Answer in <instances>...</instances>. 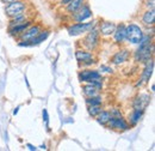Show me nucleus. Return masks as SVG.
<instances>
[{
    "label": "nucleus",
    "instance_id": "nucleus-27",
    "mask_svg": "<svg viewBox=\"0 0 155 151\" xmlns=\"http://www.w3.org/2000/svg\"><path fill=\"white\" fill-rule=\"evenodd\" d=\"M144 6L147 10H153L155 6V0H146L144 1Z\"/></svg>",
    "mask_w": 155,
    "mask_h": 151
},
{
    "label": "nucleus",
    "instance_id": "nucleus-28",
    "mask_svg": "<svg viewBox=\"0 0 155 151\" xmlns=\"http://www.w3.org/2000/svg\"><path fill=\"white\" fill-rule=\"evenodd\" d=\"M43 120L45 121V124H47V126H48V121H49V119H48V112H47V109H43Z\"/></svg>",
    "mask_w": 155,
    "mask_h": 151
},
{
    "label": "nucleus",
    "instance_id": "nucleus-31",
    "mask_svg": "<svg viewBox=\"0 0 155 151\" xmlns=\"http://www.w3.org/2000/svg\"><path fill=\"white\" fill-rule=\"evenodd\" d=\"M28 148H29V150H31V151H34V150H36L37 148H35L34 145H31V144H28Z\"/></svg>",
    "mask_w": 155,
    "mask_h": 151
},
{
    "label": "nucleus",
    "instance_id": "nucleus-15",
    "mask_svg": "<svg viewBox=\"0 0 155 151\" xmlns=\"http://www.w3.org/2000/svg\"><path fill=\"white\" fill-rule=\"evenodd\" d=\"M112 35H114V40L116 43H122L125 40V25L124 24L116 25V29Z\"/></svg>",
    "mask_w": 155,
    "mask_h": 151
},
{
    "label": "nucleus",
    "instance_id": "nucleus-35",
    "mask_svg": "<svg viewBox=\"0 0 155 151\" xmlns=\"http://www.w3.org/2000/svg\"><path fill=\"white\" fill-rule=\"evenodd\" d=\"M55 1H61V0H55Z\"/></svg>",
    "mask_w": 155,
    "mask_h": 151
},
{
    "label": "nucleus",
    "instance_id": "nucleus-16",
    "mask_svg": "<svg viewBox=\"0 0 155 151\" xmlns=\"http://www.w3.org/2000/svg\"><path fill=\"white\" fill-rule=\"evenodd\" d=\"M84 4H86V0H72L71 2H68L66 5V12L72 15V13L77 12Z\"/></svg>",
    "mask_w": 155,
    "mask_h": 151
},
{
    "label": "nucleus",
    "instance_id": "nucleus-17",
    "mask_svg": "<svg viewBox=\"0 0 155 151\" xmlns=\"http://www.w3.org/2000/svg\"><path fill=\"white\" fill-rule=\"evenodd\" d=\"M155 22V11L153 10H147L143 15H142V23L147 26H153Z\"/></svg>",
    "mask_w": 155,
    "mask_h": 151
},
{
    "label": "nucleus",
    "instance_id": "nucleus-34",
    "mask_svg": "<svg viewBox=\"0 0 155 151\" xmlns=\"http://www.w3.org/2000/svg\"><path fill=\"white\" fill-rule=\"evenodd\" d=\"M41 149H43V150H45V149H47V146H45V145H42V146H41Z\"/></svg>",
    "mask_w": 155,
    "mask_h": 151
},
{
    "label": "nucleus",
    "instance_id": "nucleus-4",
    "mask_svg": "<svg viewBox=\"0 0 155 151\" xmlns=\"http://www.w3.org/2000/svg\"><path fill=\"white\" fill-rule=\"evenodd\" d=\"M86 51H94L99 44V31L96 28H92L87 31V35L85 36L84 41H81Z\"/></svg>",
    "mask_w": 155,
    "mask_h": 151
},
{
    "label": "nucleus",
    "instance_id": "nucleus-18",
    "mask_svg": "<svg viewBox=\"0 0 155 151\" xmlns=\"http://www.w3.org/2000/svg\"><path fill=\"white\" fill-rule=\"evenodd\" d=\"M75 58H77V60L80 62V64H82V62H85V61H87V60L92 59L93 55H92V53H91L90 51L78 49L77 52H75Z\"/></svg>",
    "mask_w": 155,
    "mask_h": 151
},
{
    "label": "nucleus",
    "instance_id": "nucleus-24",
    "mask_svg": "<svg viewBox=\"0 0 155 151\" xmlns=\"http://www.w3.org/2000/svg\"><path fill=\"white\" fill-rule=\"evenodd\" d=\"M26 20H28V17H26L25 13H23L20 16H17V17H13V18H11V20H10V28L11 26H15V25H18V24H21V23H24Z\"/></svg>",
    "mask_w": 155,
    "mask_h": 151
},
{
    "label": "nucleus",
    "instance_id": "nucleus-6",
    "mask_svg": "<svg viewBox=\"0 0 155 151\" xmlns=\"http://www.w3.org/2000/svg\"><path fill=\"white\" fill-rule=\"evenodd\" d=\"M91 17H92V10L90 9V6L87 4H84L77 12L72 13V20H74L75 23L85 22Z\"/></svg>",
    "mask_w": 155,
    "mask_h": 151
},
{
    "label": "nucleus",
    "instance_id": "nucleus-11",
    "mask_svg": "<svg viewBox=\"0 0 155 151\" xmlns=\"http://www.w3.org/2000/svg\"><path fill=\"white\" fill-rule=\"evenodd\" d=\"M79 79L80 82L88 83L90 80H93V79H101V75L97 70H84L79 73Z\"/></svg>",
    "mask_w": 155,
    "mask_h": 151
},
{
    "label": "nucleus",
    "instance_id": "nucleus-19",
    "mask_svg": "<svg viewBox=\"0 0 155 151\" xmlns=\"http://www.w3.org/2000/svg\"><path fill=\"white\" fill-rule=\"evenodd\" d=\"M49 35H50V31H49V30H41V31L38 33V35L30 41L31 46H35V44H39V43H42L43 41H45L47 38L49 37Z\"/></svg>",
    "mask_w": 155,
    "mask_h": 151
},
{
    "label": "nucleus",
    "instance_id": "nucleus-3",
    "mask_svg": "<svg viewBox=\"0 0 155 151\" xmlns=\"http://www.w3.org/2000/svg\"><path fill=\"white\" fill-rule=\"evenodd\" d=\"M26 7H28V5L24 1L15 0V1L10 2V4H6V6H5V13H6L7 17L13 18V17H17V16H20V15L25 13Z\"/></svg>",
    "mask_w": 155,
    "mask_h": 151
},
{
    "label": "nucleus",
    "instance_id": "nucleus-29",
    "mask_svg": "<svg viewBox=\"0 0 155 151\" xmlns=\"http://www.w3.org/2000/svg\"><path fill=\"white\" fill-rule=\"evenodd\" d=\"M100 70H104L105 72H109V73H111L112 72V68H110V67H107V66H100Z\"/></svg>",
    "mask_w": 155,
    "mask_h": 151
},
{
    "label": "nucleus",
    "instance_id": "nucleus-14",
    "mask_svg": "<svg viewBox=\"0 0 155 151\" xmlns=\"http://www.w3.org/2000/svg\"><path fill=\"white\" fill-rule=\"evenodd\" d=\"M128 58H129V51L122 49V51H118L116 54L112 57L111 61H112V64H115V65H120V64L125 62V61L128 60Z\"/></svg>",
    "mask_w": 155,
    "mask_h": 151
},
{
    "label": "nucleus",
    "instance_id": "nucleus-33",
    "mask_svg": "<svg viewBox=\"0 0 155 151\" xmlns=\"http://www.w3.org/2000/svg\"><path fill=\"white\" fill-rule=\"evenodd\" d=\"M18 109H19V107H17V108H16V109L13 111V114H15V115H16V114L18 113Z\"/></svg>",
    "mask_w": 155,
    "mask_h": 151
},
{
    "label": "nucleus",
    "instance_id": "nucleus-13",
    "mask_svg": "<svg viewBox=\"0 0 155 151\" xmlns=\"http://www.w3.org/2000/svg\"><path fill=\"white\" fill-rule=\"evenodd\" d=\"M30 25H32V22H31V20H26V22H24V23H21V24L11 26V28L8 29V33H10V35H12V36H18L23 31H25Z\"/></svg>",
    "mask_w": 155,
    "mask_h": 151
},
{
    "label": "nucleus",
    "instance_id": "nucleus-12",
    "mask_svg": "<svg viewBox=\"0 0 155 151\" xmlns=\"http://www.w3.org/2000/svg\"><path fill=\"white\" fill-rule=\"evenodd\" d=\"M116 29V24L112 23V22H107V20H104L100 23V26H99V34H101L103 36H111L114 34Z\"/></svg>",
    "mask_w": 155,
    "mask_h": 151
},
{
    "label": "nucleus",
    "instance_id": "nucleus-2",
    "mask_svg": "<svg viewBox=\"0 0 155 151\" xmlns=\"http://www.w3.org/2000/svg\"><path fill=\"white\" fill-rule=\"evenodd\" d=\"M143 36V30L137 24H129L125 26V40L131 44H138Z\"/></svg>",
    "mask_w": 155,
    "mask_h": 151
},
{
    "label": "nucleus",
    "instance_id": "nucleus-32",
    "mask_svg": "<svg viewBox=\"0 0 155 151\" xmlns=\"http://www.w3.org/2000/svg\"><path fill=\"white\" fill-rule=\"evenodd\" d=\"M12 1H15V0H2L4 4H10V2H12Z\"/></svg>",
    "mask_w": 155,
    "mask_h": 151
},
{
    "label": "nucleus",
    "instance_id": "nucleus-22",
    "mask_svg": "<svg viewBox=\"0 0 155 151\" xmlns=\"http://www.w3.org/2000/svg\"><path fill=\"white\" fill-rule=\"evenodd\" d=\"M96 118H97V121L100 125L105 126L107 124V121L111 119V114H110V112H107V111H101Z\"/></svg>",
    "mask_w": 155,
    "mask_h": 151
},
{
    "label": "nucleus",
    "instance_id": "nucleus-7",
    "mask_svg": "<svg viewBox=\"0 0 155 151\" xmlns=\"http://www.w3.org/2000/svg\"><path fill=\"white\" fill-rule=\"evenodd\" d=\"M153 70H154V61H153V59H152V60H149L148 62H146V67H144V70H143V72H142V75H141L140 82L136 84V86H142V85L147 84V83L149 82L152 75H153Z\"/></svg>",
    "mask_w": 155,
    "mask_h": 151
},
{
    "label": "nucleus",
    "instance_id": "nucleus-26",
    "mask_svg": "<svg viewBox=\"0 0 155 151\" xmlns=\"http://www.w3.org/2000/svg\"><path fill=\"white\" fill-rule=\"evenodd\" d=\"M110 114H111L112 118H123V116H122L120 109H118V108H112L111 112H110Z\"/></svg>",
    "mask_w": 155,
    "mask_h": 151
},
{
    "label": "nucleus",
    "instance_id": "nucleus-10",
    "mask_svg": "<svg viewBox=\"0 0 155 151\" xmlns=\"http://www.w3.org/2000/svg\"><path fill=\"white\" fill-rule=\"evenodd\" d=\"M41 30H42V29H41L39 25H30L25 31H23V33L20 34L19 38L21 41H29V42H30L32 38H35L38 35V33Z\"/></svg>",
    "mask_w": 155,
    "mask_h": 151
},
{
    "label": "nucleus",
    "instance_id": "nucleus-20",
    "mask_svg": "<svg viewBox=\"0 0 155 151\" xmlns=\"http://www.w3.org/2000/svg\"><path fill=\"white\" fill-rule=\"evenodd\" d=\"M144 113V111H137V109H133L131 114L129 115V124L131 126L137 125V122L140 121V119L142 118V115Z\"/></svg>",
    "mask_w": 155,
    "mask_h": 151
},
{
    "label": "nucleus",
    "instance_id": "nucleus-25",
    "mask_svg": "<svg viewBox=\"0 0 155 151\" xmlns=\"http://www.w3.org/2000/svg\"><path fill=\"white\" fill-rule=\"evenodd\" d=\"M101 111H103L101 104H99V106H88V107H87V112H88V114H90L92 118H96Z\"/></svg>",
    "mask_w": 155,
    "mask_h": 151
},
{
    "label": "nucleus",
    "instance_id": "nucleus-8",
    "mask_svg": "<svg viewBox=\"0 0 155 151\" xmlns=\"http://www.w3.org/2000/svg\"><path fill=\"white\" fill-rule=\"evenodd\" d=\"M105 126H107L109 128H112V130H122V131H127L130 128L129 124L123 118H112V116Z\"/></svg>",
    "mask_w": 155,
    "mask_h": 151
},
{
    "label": "nucleus",
    "instance_id": "nucleus-9",
    "mask_svg": "<svg viewBox=\"0 0 155 151\" xmlns=\"http://www.w3.org/2000/svg\"><path fill=\"white\" fill-rule=\"evenodd\" d=\"M150 103V96L147 94L138 95L133 102V108L137 111H144Z\"/></svg>",
    "mask_w": 155,
    "mask_h": 151
},
{
    "label": "nucleus",
    "instance_id": "nucleus-23",
    "mask_svg": "<svg viewBox=\"0 0 155 151\" xmlns=\"http://www.w3.org/2000/svg\"><path fill=\"white\" fill-rule=\"evenodd\" d=\"M86 103L87 106H99L103 103V98L99 95L92 96V97H86Z\"/></svg>",
    "mask_w": 155,
    "mask_h": 151
},
{
    "label": "nucleus",
    "instance_id": "nucleus-5",
    "mask_svg": "<svg viewBox=\"0 0 155 151\" xmlns=\"http://www.w3.org/2000/svg\"><path fill=\"white\" fill-rule=\"evenodd\" d=\"M96 26V22L92 20V22H87V23H75V24H72L68 26V34L71 36H78L80 34H84V33H87L90 29L94 28Z\"/></svg>",
    "mask_w": 155,
    "mask_h": 151
},
{
    "label": "nucleus",
    "instance_id": "nucleus-21",
    "mask_svg": "<svg viewBox=\"0 0 155 151\" xmlns=\"http://www.w3.org/2000/svg\"><path fill=\"white\" fill-rule=\"evenodd\" d=\"M82 93H84V95H85L86 97H92V96L98 95L99 90H98L94 85H92V84L88 83V84H86V85L82 86Z\"/></svg>",
    "mask_w": 155,
    "mask_h": 151
},
{
    "label": "nucleus",
    "instance_id": "nucleus-1",
    "mask_svg": "<svg viewBox=\"0 0 155 151\" xmlns=\"http://www.w3.org/2000/svg\"><path fill=\"white\" fill-rule=\"evenodd\" d=\"M138 48L135 52V60L137 62L146 64L149 60H152L153 53H154V44H153V37L148 35H143L141 41L138 42Z\"/></svg>",
    "mask_w": 155,
    "mask_h": 151
},
{
    "label": "nucleus",
    "instance_id": "nucleus-30",
    "mask_svg": "<svg viewBox=\"0 0 155 151\" xmlns=\"http://www.w3.org/2000/svg\"><path fill=\"white\" fill-rule=\"evenodd\" d=\"M71 1H72V0H61V1H60V5H61V6H66V5H67L68 2H71Z\"/></svg>",
    "mask_w": 155,
    "mask_h": 151
}]
</instances>
